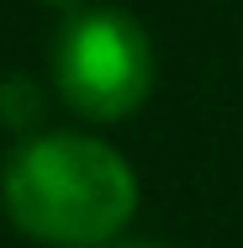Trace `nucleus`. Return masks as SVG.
<instances>
[{"mask_svg": "<svg viewBox=\"0 0 243 248\" xmlns=\"http://www.w3.org/2000/svg\"><path fill=\"white\" fill-rule=\"evenodd\" d=\"M48 116V95L32 74H5L0 79V122L11 132H37Z\"/></svg>", "mask_w": 243, "mask_h": 248, "instance_id": "7ed1b4c3", "label": "nucleus"}, {"mask_svg": "<svg viewBox=\"0 0 243 248\" xmlns=\"http://www.w3.org/2000/svg\"><path fill=\"white\" fill-rule=\"evenodd\" d=\"M43 5H48V11H64V16H74V11L85 5V0H43Z\"/></svg>", "mask_w": 243, "mask_h": 248, "instance_id": "39448f33", "label": "nucleus"}, {"mask_svg": "<svg viewBox=\"0 0 243 248\" xmlns=\"http://www.w3.org/2000/svg\"><path fill=\"white\" fill-rule=\"evenodd\" d=\"M106 248H169V243H143V238H111Z\"/></svg>", "mask_w": 243, "mask_h": 248, "instance_id": "20e7f679", "label": "nucleus"}, {"mask_svg": "<svg viewBox=\"0 0 243 248\" xmlns=\"http://www.w3.org/2000/svg\"><path fill=\"white\" fill-rule=\"evenodd\" d=\"M5 217L48 248H106L138 211V174L85 132H37L11 153L0 180Z\"/></svg>", "mask_w": 243, "mask_h": 248, "instance_id": "f257e3e1", "label": "nucleus"}, {"mask_svg": "<svg viewBox=\"0 0 243 248\" xmlns=\"http://www.w3.org/2000/svg\"><path fill=\"white\" fill-rule=\"evenodd\" d=\"M58 95L90 122L132 116L159 79V58L143 21L116 5H80L53 43Z\"/></svg>", "mask_w": 243, "mask_h": 248, "instance_id": "f03ea898", "label": "nucleus"}]
</instances>
